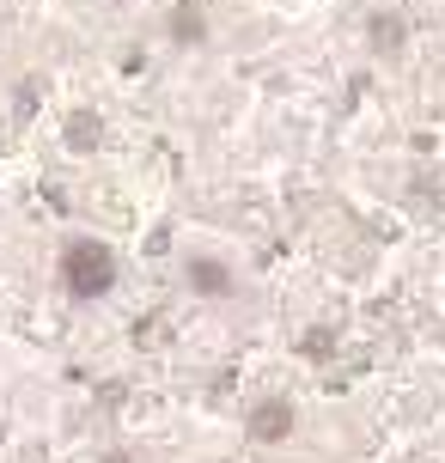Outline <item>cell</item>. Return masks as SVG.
I'll return each instance as SVG.
<instances>
[{
	"mask_svg": "<svg viewBox=\"0 0 445 463\" xmlns=\"http://www.w3.org/2000/svg\"><path fill=\"white\" fill-rule=\"evenodd\" d=\"M55 280H62V293H68V299L92 305V299H110V293H117L122 262H117V250H110L104 238L80 232V238H68L62 256H55Z\"/></svg>",
	"mask_w": 445,
	"mask_h": 463,
	"instance_id": "1",
	"label": "cell"
},
{
	"mask_svg": "<svg viewBox=\"0 0 445 463\" xmlns=\"http://www.w3.org/2000/svg\"><path fill=\"white\" fill-rule=\"evenodd\" d=\"M184 280H189L195 299H213V305L238 299V269L226 262V256H213V250H189L184 256Z\"/></svg>",
	"mask_w": 445,
	"mask_h": 463,
	"instance_id": "2",
	"label": "cell"
},
{
	"mask_svg": "<svg viewBox=\"0 0 445 463\" xmlns=\"http://www.w3.org/2000/svg\"><path fill=\"white\" fill-rule=\"evenodd\" d=\"M244 433H251V445H287L299 433V409L287 396H257L244 409Z\"/></svg>",
	"mask_w": 445,
	"mask_h": 463,
	"instance_id": "3",
	"label": "cell"
},
{
	"mask_svg": "<svg viewBox=\"0 0 445 463\" xmlns=\"http://www.w3.org/2000/svg\"><path fill=\"white\" fill-rule=\"evenodd\" d=\"M165 37L177 49H202L213 37V19H208V6L202 0H177L171 13H165Z\"/></svg>",
	"mask_w": 445,
	"mask_h": 463,
	"instance_id": "4",
	"label": "cell"
},
{
	"mask_svg": "<svg viewBox=\"0 0 445 463\" xmlns=\"http://www.w3.org/2000/svg\"><path fill=\"white\" fill-rule=\"evenodd\" d=\"M402 43H409V19L402 13H373L366 19V49L373 55H402Z\"/></svg>",
	"mask_w": 445,
	"mask_h": 463,
	"instance_id": "5",
	"label": "cell"
},
{
	"mask_svg": "<svg viewBox=\"0 0 445 463\" xmlns=\"http://www.w3.org/2000/svg\"><path fill=\"white\" fill-rule=\"evenodd\" d=\"M62 135H68V153H98V140H104V116H98V110H73Z\"/></svg>",
	"mask_w": 445,
	"mask_h": 463,
	"instance_id": "6",
	"label": "cell"
},
{
	"mask_svg": "<svg viewBox=\"0 0 445 463\" xmlns=\"http://www.w3.org/2000/svg\"><path fill=\"white\" fill-rule=\"evenodd\" d=\"M104 463H141V458H135V451H110Z\"/></svg>",
	"mask_w": 445,
	"mask_h": 463,
	"instance_id": "7",
	"label": "cell"
}]
</instances>
